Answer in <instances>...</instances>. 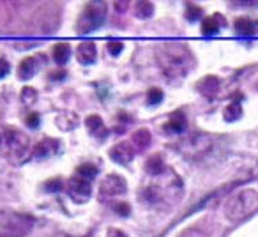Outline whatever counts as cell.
Segmentation results:
<instances>
[{
	"instance_id": "cell-13",
	"label": "cell",
	"mask_w": 258,
	"mask_h": 237,
	"mask_svg": "<svg viewBox=\"0 0 258 237\" xmlns=\"http://www.w3.org/2000/svg\"><path fill=\"white\" fill-rule=\"evenodd\" d=\"M55 124H57V128H58V130H62V131H73L80 124V118H78V115H76L75 111L64 110V111H60V113L57 115V118H55Z\"/></svg>"
},
{
	"instance_id": "cell-19",
	"label": "cell",
	"mask_w": 258,
	"mask_h": 237,
	"mask_svg": "<svg viewBox=\"0 0 258 237\" xmlns=\"http://www.w3.org/2000/svg\"><path fill=\"white\" fill-rule=\"evenodd\" d=\"M51 57H53V61L57 62L58 66H64L66 62L69 61V57H71V46H69V43L55 44L53 50H51Z\"/></svg>"
},
{
	"instance_id": "cell-12",
	"label": "cell",
	"mask_w": 258,
	"mask_h": 237,
	"mask_svg": "<svg viewBox=\"0 0 258 237\" xmlns=\"http://www.w3.org/2000/svg\"><path fill=\"white\" fill-rule=\"evenodd\" d=\"M58 151V140H53V138H44L43 142L36 144L32 152V158L34 159H44L48 156L55 154Z\"/></svg>"
},
{
	"instance_id": "cell-25",
	"label": "cell",
	"mask_w": 258,
	"mask_h": 237,
	"mask_svg": "<svg viewBox=\"0 0 258 237\" xmlns=\"http://www.w3.org/2000/svg\"><path fill=\"white\" fill-rule=\"evenodd\" d=\"M242 115V106H240L239 101H233L228 106L225 108V118L226 121H237V118Z\"/></svg>"
},
{
	"instance_id": "cell-2",
	"label": "cell",
	"mask_w": 258,
	"mask_h": 237,
	"mask_svg": "<svg viewBox=\"0 0 258 237\" xmlns=\"http://www.w3.org/2000/svg\"><path fill=\"white\" fill-rule=\"evenodd\" d=\"M4 145H8V159L13 165L20 166L32 158L34 149L30 145V138L16 128L4 130Z\"/></svg>"
},
{
	"instance_id": "cell-31",
	"label": "cell",
	"mask_w": 258,
	"mask_h": 237,
	"mask_svg": "<svg viewBox=\"0 0 258 237\" xmlns=\"http://www.w3.org/2000/svg\"><path fill=\"white\" fill-rule=\"evenodd\" d=\"M202 15V9L200 8H197L195 4H187V9H186V16L189 20H197L198 16Z\"/></svg>"
},
{
	"instance_id": "cell-28",
	"label": "cell",
	"mask_w": 258,
	"mask_h": 237,
	"mask_svg": "<svg viewBox=\"0 0 258 237\" xmlns=\"http://www.w3.org/2000/svg\"><path fill=\"white\" fill-rule=\"evenodd\" d=\"M39 123H41V115L36 113V111H32V113H29L25 117V124L30 128V130H36V128H39Z\"/></svg>"
},
{
	"instance_id": "cell-14",
	"label": "cell",
	"mask_w": 258,
	"mask_h": 237,
	"mask_svg": "<svg viewBox=\"0 0 258 237\" xmlns=\"http://www.w3.org/2000/svg\"><path fill=\"white\" fill-rule=\"evenodd\" d=\"M233 27H235V32L240 34V36H254V34H258V22L253 18H247V16L237 18Z\"/></svg>"
},
{
	"instance_id": "cell-18",
	"label": "cell",
	"mask_w": 258,
	"mask_h": 237,
	"mask_svg": "<svg viewBox=\"0 0 258 237\" xmlns=\"http://www.w3.org/2000/svg\"><path fill=\"white\" fill-rule=\"evenodd\" d=\"M186 130V118L180 111L170 115V121L165 124V131L166 133H180V131Z\"/></svg>"
},
{
	"instance_id": "cell-20",
	"label": "cell",
	"mask_w": 258,
	"mask_h": 237,
	"mask_svg": "<svg viewBox=\"0 0 258 237\" xmlns=\"http://www.w3.org/2000/svg\"><path fill=\"white\" fill-rule=\"evenodd\" d=\"M223 18L221 16H209V18H205L204 22H202V32L205 34V36H212V34H218L219 29L223 27Z\"/></svg>"
},
{
	"instance_id": "cell-10",
	"label": "cell",
	"mask_w": 258,
	"mask_h": 237,
	"mask_svg": "<svg viewBox=\"0 0 258 237\" xmlns=\"http://www.w3.org/2000/svg\"><path fill=\"white\" fill-rule=\"evenodd\" d=\"M44 55H36V57H25L18 66V78L20 80H30L36 71L44 64Z\"/></svg>"
},
{
	"instance_id": "cell-5",
	"label": "cell",
	"mask_w": 258,
	"mask_h": 237,
	"mask_svg": "<svg viewBox=\"0 0 258 237\" xmlns=\"http://www.w3.org/2000/svg\"><path fill=\"white\" fill-rule=\"evenodd\" d=\"M34 225V218L29 214H22V212L9 211V209H2L0 211V226L4 228V232L11 237H22L27 232H30Z\"/></svg>"
},
{
	"instance_id": "cell-9",
	"label": "cell",
	"mask_w": 258,
	"mask_h": 237,
	"mask_svg": "<svg viewBox=\"0 0 258 237\" xmlns=\"http://www.w3.org/2000/svg\"><path fill=\"white\" fill-rule=\"evenodd\" d=\"M135 147L129 142H120L110 149V158L118 165H129L135 158Z\"/></svg>"
},
{
	"instance_id": "cell-24",
	"label": "cell",
	"mask_w": 258,
	"mask_h": 237,
	"mask_svg": "<svg viewBox=\"0 0 258 237\" xmlns=\"http://www.w3.org/2000/svg\"><path fill=\"white\" fill-rule=\"evenodd\" d=\"M135 11H137L138 18L147 20V18H151V16L154 15V6H152V2H137V8H135Z\"/></svg>"
},
{
	"instance_id": "cell-8",
	"label": "cell",
	"mask_w": 258,
	"mask_h": 237,
	"mask_svg": "<svg viewBox=\"0 0 258 237\" xmlns=\"http://www.w3.org/2000/svg\"><path fill=\"white\" fill-rule=\"evenodd\" d=\"M211 145H212V142L207 135H197V137L184 142L180 149H182L184 154L189 156V158H200V156H204L205 152L211 149Z\"/></svg>"
},
{
	"instance_id": "cell-15",
	"label": "cell",
	"mask_w": 258,
	"mask_h": 237,
	"mask_svg": "<svg viewBox=\"0 0 258 237\" xmlns=\"http://www.w3.org/2000/svg\"><path fill=\"white\" fill-rule=\"evenodd\" d=\"M85 126H87V130H89V133L92 135V137H99V138H103V137H106V126H104V123H103V118L99 117L97 113H92V115H89V117L85 118Z\"/></svg>"
},
{
	"instance_id": "cell-22",
	"label": "cell",
	"mask_w": 258,
	"mask_h": 237,
	"mask_svg": "<svg viewBox=\"0 0 258 237\" xmlns=\"http://www.w3.org/2000/svg\"><path fill=\"white\" fill-rule=\"evenodd\" d=\"M37 97H39L37 90L34 89V87H29V85L23 87L22 92H20V99H22V103H23V104H27V106H30V104L36 103Z\"/></svg>"
},
{
	"instance_id": "cell-16",
	"label": "cell",
	"mask_w": 258,
	"mask_h": 237,
	"mask_svg": "<svg viewBox=\"0 0 258 237\" xmlns=\"http://www.w3.org/2000/svg\"><path fill=\"white\" fill-rule=\"evenodd\" d=\"M197 87L202 92V96L212 99V97L219 92V80L216 78V76H205V78H202L200 82H198Z\"/></svg>"
},
{
	"instance_id": "cell-29",
	"label": "cell",
	"mask_w": 258,
	"mask_h": 237,
	"mask_svg": "<svg viewBox=\"0 0 258 237\" xmlns=\"http://www.w3.org/2000/svg\"><path fill=\"white\" fill-rule=\"evenodd\" d=\"M106 48H108V51H110V55L117 57V55L124 50V43H120V41H110Z\"/></svg>"
},
{
	"instance_id": "cell-23",
	"label": "cell",
	"mask_w": 258,
	"mask_h": 237,
	"mask_svg": "<svg viewBox=\"0 0 258 237\" xmlns=\"http://www.w3.org/2000/svg\"><path fill=\"white\" fill-rule=\"evenodd\" d=\"M76 173H78V177H82V179L90 181L97 175V166L92 165V163H83V165H80L78 168H76Z\"/></svg>"
},
{
	"instance_id": "cell-17",
	"label": "cell",
	"mask_w": 258,
	"mask_h": 237,
	"mask_svg": "<svg viewBox=\"0 0 258 237\" xmlns=\"http://www.w3.org/2000/svg\"><path fill=\"white\" fill-rule=\"evenodd\" d=\"M151 142H152V135L147 128H140L131 137V145L135 147V151H145L151 145Z\"/></svg>"
},
{
	"instance_id": "cell-21",
	"label": "cell",
	"mask_w": 258,
	"mask_h": 237,
	"mask_svg": "<svg viewBox=\"0 0 258 237\" xmlns=\"http://www.w3.org/2000/svg\"><path fill=\"white\" fill-rule=\"evenodd\" d=\"M145 170L151 175H161V173H165V161H163V158L159 154L151 156L145 161Z\"/></svg>"
},
{
	"instance_id": "cell-3",
	"label": "cell",
	"mask_w": 258,
	"mask_h": 237,
	"mask_svg": "<svg viewBox=\"0 0 258 237\" xmlns=\"http://www.w3.org/2000/svg\"><path fill=\"white\" fill-rule=\"evenodd\" d=\"M258 207V191L254 190H242L232 197L225 205V216L230 221H239V219L249 216Z\"/></svg>"
},
{
	"instance_id": "cell-35",
	"label": "cell",
	"mask_w": 258,
	"mask_h": 237,
	"mask_svg": "<svg viewBox=\"0 0 258 237\" xmlns=\"http://www.w3.org/2000/svg\"><path fill=\"white\" fill-rule=\"evenodd\" d=\"M66 75H68V73L66 71H51L50 73V80H64L66 78Z\"/></svg>"
},
{
	"instance_id": "cell-38",
	"label": "cell",
	"mask_w": 258,
	"mask_h": 237,
	"mask_svg": "<svg viewBox=\"0 0 258 237\" xmlns=\"http://www.w3.org/2000/svg\"><path fill=\"white\" fill-rule=\"evenodd\" d=\"M0 145H4V131H0Z\"/></svg>"
},
{
	"instance_id": "cell-34",
	"label": "cell",
	"mask_w": 258,
	"mask_h": 237,
	"mask_svg": "<svg viewBox=\"0 0 258 237\" xmlns=\"http://www.w3.org/2000/svg\"><path fill=\"white\" fill-rule=\"evenodd\" d=\"M106 237H129L125 232H122L120 228H108Z\"/></svg>"
},
{
	"instance_id": "cell-27",
	"label": "cell",
	"mask_w": 258,
	"mask_h": 237,
	"mask_svg": "<svg viewBox=\"0 0 258 237\" xmlns=\"http://www.w3.org/2000/svg\"><path fill=\"white\" fill-rule=\"evenodd\" d=\"M161 99H163V92H161V89H158V87H152V89L147 92L149 104H158Z\"/></svg>"
},
{
	"instance_id": "cell-33",
	"label": "cell",
	"mask_w": 258,
	"mask_h": 237,
	"mask_svg": "<svg viewBox=\"0 0 258 237\" xmlns=\"http://www.w3.org/2000/svg\"><path fill=\"white\" fill-rule=\"evenodd\" d=\"M180 237H207L205 235L202 230H198V228H191V230H186V232L182 233Z\"/></svg>"
},
{
	"instance_id": "cell-4",
	"label": "cell",
	"mask_w": 258,
	"mask_h": 237,
	"mask_svg": "<svg viewBox=\"0 0 258 237\" xmlns=\"http://www.w3.org/2000/svg\"><path fill=\"white\" fill-rule=\"evenodd\" d=\"M106 4L104 2H89L83 8L78 22H76V32L78 34H90L97 30L106 20Z\"/></svg>"
},
{
	"instance_id": "cell-1",
	"label": "cell",
	"mask_w": 258,
	"mask_h": 237,
	"mask_svg": "<svg viewBox=\"0 0 258 237\" xmlns=\"http://www.w3.org/2000/svg\"><path fill=\"white\" fill-rule=\"evenodd\" d=\"M158 62L168 78H184L193 69V55L186 44L166 43L158 48Z\"/></svg>"
},
{
	"instance_id": "cell-6",
	"label": "cell",
	"mask_w": 258,
	"mask_h": 237,
	"mask_svg": "<svg viewBox=\"0 0 258 237\" xmlns=\"http://www.w3.org/2000/svg\"><path fill=\"white\" fill-rule=\"evenodd\" d=\"M66 191H68V195L75 204H85V202H89L90 195H92V186H90L89 181L75 175L68 181Z\"/></svg>"
},
{
	"instance_id": "cell-37",
	"label": "cell",
	"mask_w": 258,
	"mask_h": 237,
	"mask_svg": "<svg viewBox=\"0 0 258 237\" xmlns=\"http://www.w3.org/2000/svg\"><path fill=\"white\" fill-rule=\"evenodd\" d=\"M53 237H71L69 233H66V232H58V233H55Z\"/></svg>"
},
{
	"instance_id": "cell-7",
	"label": "cell",
	"mask_w": 258,
	"mask_h": 237,
	"mask_svg": "<svg viewBox=\"0 0 258 237\" xmlns=\"http://www.w3.org/2000/svg\"><path fill=\"white\" fill-rule=\"evenodd\" d=\"M99 191L103 197H118V195H124L127 191V183L124 177L117 175V173H110L101 181Z\"/></svg>"
},
{
	"instance_id": "cell-36",
	"label": "cell",
	"mask_w": 258,
	"mask_h": 237,
	"mask_svg": "<svg viewBox=\"0 0 258 237\" xmlns=\"http://www.w3.org/2000/svg\"><path fill=\"white\" fill-rule=\"evenodd\" d=\"M127 4H129V2H115V9H117L118 13H122V11H125V9H127Z\"/></svg>"
},
{
	"instance_id": "cell-39",
	"label": "cell",
	"mask_w": 258,
	"mask_h": 237,
	"mask_svg": "<svg viewBox=\"0 0 258 237\" xmlns=\"http://www.w3.org/2000/svg\"><path fill=\"white\" fill-rule=\"evenodd\" d=\"M4 115V106H2V103H0V117Z\"/></svg>"
},
{
	"instance_id": "cell-26",
	"label": "cell",
	"mask_w": 258,
	"mask_h": 237,
	"mask_svg": "<svg viewBox=\"0 0 258 237\" xmlns=\"http://www.w3.org/2000/svg\"><path fill=\"white\" fill-rule=\"evenodd\" d=\"M62 188H66V186H64V183H62V179H58V177L44 183V190H46L48 193H57V191H60Z\"/></svg>"
},
{
	"instance_id": "cell-30",
	"label": "cell",
	"mask_w": 258,
	"mask_h": 237,
	"mask_svg": "<svg viewBox=\"0 0 258 237\" xmlns=\"http://www.w3.org/2000/svg\"><path fill=\"white\" fill-rule=\"evenodd\" d=\"M113 211L117 212V214H120V216H129V212H131V207H129L125 202H117V204L113 205Z\"/></svg>"
},
{
	"instance_id": "cell-11",
	"label": "cell",
	"mask_w": 258,
	"mask_h": 237,
	"mask_svg": "<svg viewBox=\"0 0 258 237\" xmlns=\"http://www.w3.org/2000/svg\"><path fill=\"white\" fill-rule=\"evenodd\" d=\"M76 58H78L80 64L90 66L96 62L97 58V48L92 41H85V43H80L76 48Z\"/></svg>"
},
{
	"instance_id": "cell-32",
	"label": "cell",
	"mask_w": 258,
	"mask_h": 237,
	"mask_svg": "<svg viewBox=\"0 0 258 237\" xmlns=\"http://www.w3.org/2000/svg\"><path fill=\"white\" fill-rule=\"evenodd\" d=\"M9 71H11V64H9V61H6L4 57H0V80L4 78L6 75H9Z\"/></svg>"
}]
</instances>
